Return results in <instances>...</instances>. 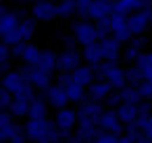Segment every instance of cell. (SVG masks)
I'll list each match as a JSON object with an SVG mask.
<instances>
[{"label":"cell","mask_w":152,"mask_h":143,"mask_svg":"<svg viewBox=\"0 0 152 143\" xmlns=\"http://www.w3.org/2000/svg\"><path fill=\"white\" fill-rule=\"evenodd\" d=\"M113 35L122 42V45H126V42H131L133 40V33L131 28H129V24H126V17H113Z\"/></svg>","instance_id":"603a6c76"},{"label":"cell","mask_w":152,"mask_h":143,"mask_svg":"<svg viewBox=\"0 0 152 143\" xmlns=\"http://www.w3.org/2000/svg\"><path fill=\"white\" fill-rule=\"evenodd\" d=\"M145 45H148V38L145 35H136L131 42L124 45V59L136 63V61L143 56V52H145Z\"/></svg>","instance_id":"44dd1931"},{"label":"cell","mask_w":152,"mask_h":143,"mask_svg":"<svg viewBox=\"0 0 152 143\" xmlns=\"http://www.w3.org/2000/svg\"><path fill=\"white\" fill-rule=\"evenodd\" d=\"M45 99H47V103L52 108H66L70 103V96H68V89H66V85H61V82H54L49 89L45 91Z\"/></svg>","instance_id":"5bb4252c"},{"label":"cell","mask_w":152,"mask_h":143,"mask_svg":"<svg viewBox=\"0 0 152 143\" xmlns=\"http://www.w3.org/2000/svg\"><path fill=\"white\" fill-rule=\"evenodd\" d=\"M54 125L61 134H73L80 125V115H77V110H73L70 106L66 108H58L56 115H54Z\"/></svg>","instance_id":"8992f818"},{"label":"cell","mask_w":152,"mask_h":143,"mask_svg":"<svg viewBox=\"0 0 152 143\" xmlns=\"http://www.w3.org/2000/svg\"><path fill=\"white\" fill-rule=\"evenodd\" d=\"M12 99H14V96H12L10 91L2 89V94H0V103H2V110H10V106H12Z\"/></svg>","instance_id":"e575fe53"},{"label":"cell","mask_w":152,"mask_h":143,"mask_svg":"<svg viewBox=\"0 0 152 143\" xmlns=\"http://www.w3.org/2000/svg\"><path fill=\"white\" fill-rule=\"evenodd\" d=\"M108 82H110V87H113L115 91L124 89L126 85H129V77H126V68H122L117 61H113L110 63V71H108V77H105Z\"/></svg>","instance_id":"d6986e66"},{"label":"cell","mask_w":152,"mask_h":143,"mask_svg":"<svg viewBox=\"0 0 152 143\" xmlns=\"http://www.w3.org/2000/svg\"><path fill=\"white\" fill-rule=\"evenodd\" d=\"M2 89H7L12 96H23V94H35V87L26 77L23 71H10L2 75Z\"/></svg>","instance_id":"3957f363"},{"label":"cell","mask_w":152,"mask_h":143,"mask_svg":"<svg viewBox=\"0 0 152 143\" xmlns=\"http://www.w3.org/2000/svg\"><path fill=\"white\" fill-rule=\"evenodd\" d=\"M117 94H119L122 103H143V96L138 91V85H126L124 89H119Z\"/></svg>","instance_id":"83f0119b"},{"label":"cell","mask_w":152,"mask_h":143,"mask_svg":"<svg viewBox=\"0 0 152 143\" xmlns=\"http://www.w3.org/2000/svg\"><path fill=\"white\" fill-rule=\"evenodd\" d=\"M40 54H42V49H40L35 42H21V45L12 47V56L21 59V63H28V66H35L38 63Z\"/></svg>","instance_id":"9c48e42d"},{"label":"cell","mask_w":152,"mask_h":143,"mask_svg":"<svg viewBox=\"0 0 152 143\" xmlns=\"http://www.w3.org/2000/svg\"><path fill=\"white\" fill-rule=\"evenodd\" d=\"M101 129L108 131V134H115V136H124V134H126V125L119 120V115H117L115 110H105V113H103Z\"/></svg>","instance_id":"9a60e30c"},{"label":"cell","mask_w":152,"mask_h":143,"mask_svg":"<svg viewBox=\"0 0 152 143\" xmlns=\"http://www.w3.org/2000/svg\"><path fill=\"white\" fill-rule=\"evenodd\" d=\"M82 56H84V63H89V66H96V63L105 61V59H103V49H101V42L84 45V47H82Z\"/></svg>","instance_id":"4316f807"},{"label":"cell","mask_w":152,"mask_h":143,"mask_svg":"<svg viewBox=\"0 0 152 143\" xmlns=\"http://www.w3.org/2000/svg\"><path fill=\"white\" fill-rule=\"evenodd\" d=\"M101 49H103V59H105V61H119V56L124 54L122 42H119L115 35L103 38V40H101Z\"/></svg>","instance_id":"ffe728a7"},{"label":"cell","mask_w":152,"mask_h":143,"mask_svg":"<svg viewBox=\"0 0 152 143\" xmlns=\"http://www.w3.org/2000/svg\"><path fill=\"white\" fill-rule=\"evenodd\" d=\"M126 24H129V28H131L133 38L136 35H145L148 31L152 28V12L145 7V10H138V12H133L126 17Z\"/></svg>","instance_id":"52a82bcc"},{"label":"cell","mask_w":152,"mask_h":143,"mask_svg":"<svg viewBox=\"0 0 152 143\" xmlns=\"http://www.w3.org/2000/svg\"><path fill=\"white\" fill-rule=\"evenodd\" d=\"M136 68H138L140 73L148 71V68H152V52H148V49H145V52H143V56L136 61Z\"/></svg>","instance_id":"1f68e13d"},{"label":"cell","mask_w":152,"mask_h":143,"mask_svg":"<svg viewBox=\"0 0 152 143\" xmlns=\"http://www.w3.org/2000/svg\"><path fill=\"white\" fill-rule=\"evenodd\" d=\"M75 2H77V10H87V7H89L94 0H75Z\"/></svg>","instance_id":"d590c367"},{"label":"cell","mask_w":152,"mask_h":143,"mask_svg":"<svg viewBox=\"0 0 152 143\" xmlns=\"http://www.w3.org/2000/svg\"><path fill=\"white\" fill-rule=\"evenodd\" d=\"M2 143H5V141H2Z\"/></svg>","instance_id":"ab89813d"},{"label":"cell","mask_w":152,"mask_h":143,"mask_svg":"<svg viewBox=\"0 0 152 143\" xmlns=\"http://www.w3.org/2000/svg\"><path fill=\"white\" fill-rule=\"evenodd\" d=\"M150 31H152V28H150Z\"/></svg>","instance_id":"60d3db41"},{"label":"cell","mask_w":152,"mask_h":143,"mask_svg":"<svg viewBox=\"0 0 152 143\" xmlns=\"http://www.w3.org/2000/svg\"><path fill=\"white\" fill-rule=\"evenodd\" d=\"M113 87H110V82L108 80H96L94 85L89 87V99H94V101H108L110 99V94H113Z\"/></svg>","instance_id":"484cf974"},{"label":"cell","mask_w":152,"mask_h":143,"mask_svg":"<svg viewBox=\"0 0 152 143\" xmlns=\"http://www.w3.org/2000/svg\"><path fill=\"white\" fill-rule=\"evenodd\" d=\"M73 35H75V40L82 45V47L103 40L98 24H96V21H89V19H80L77 24H73Z\"/></svg>","instance_id":"5b68a950"},{"label":"cell","mask_w":152,"mask_h":143,"mask_svg":"<svg viewBox=\"0 0 152 143\" xmlns=\"http://www.w3.org/2000/svg\"><path fill=\"white\" fill-rule=\"evenodd\" d=\"M115 14V7L113 2H105V0H94L89 7H87V12L82 14V19H89V21H103V19L113 17Z\"/></svg>","instance_id":"7c38bea8"},{"label":"cell","mask_w":152,"mask_h":143,"mask_svg":"<svg viewBox=\"0 0 152 143\" xmlns=\"http://www.w3.org/2000/svg\"><path fill=\"white\" fill-rule=\"evenodd\" d=\"M58 19H70L73 14H77V2L75 0H58Z\"/></svg>","instance_id":"f1b7e54d"},{"label":"cell","mask_w":152,"mask_h":143,"mask_svg":"<svg viewBox=\"0 0 152 143\" xmlns=\"http://www.w3.org/2000/svg\"><path fill=\"white\" fill-rule=\"evenodd\" d=\"M70 80L80 85V87H84V89H89L91 85L96 82V73H94V66H89V63H82L80 68L70 73Z\"/></svg>","instance_id":"2e32d148"},{"label":"cell","mask_w":152,"mask_h":143,"mask_svg":"<svg viewBox=\"0 0 152 143\" xmlns=\"http://www.w3.org/2000/svg\"><path fill=\"white\" fill-rule=\"evenodd\" d=\"M126 77H129V85H140V82H143V75H140V71L136 68V63L126 68Z\"/></svg>","instance_id":"d6a6232c"},{"label":"cell","mask_w":152,"mask_h":143,"mask_svg":"<svg viewBox=\"0 0 152 143\" xmlns=\"http://www.w3.org/2000/svg\"><path fill=\"white\" fill-rule=\"evenodd\" d=\"M103 113H105V108H103L101 101H94V99L82 101L80 108H77V115H80V125L77 127H101Z\"/></svg>","instance_id":"277c9868"},{"label":"cell","mask_w":152,"mask_h":143,"mask_svg":"<svg viewBox=\"0 0 152 143\" xmlns=\"http://www.w3.org/2000/svg\"><path fill=\"white\" fill-rule=\"evenodd\" d=\"M91 143H119V136L108 134V131H101V134H98V136H96Z\"/></svg>","instance_id":"836d02e7"},{"label":"cell","mask_w":152,"mask_h":143,"mask_svg":"<svg viewBox=\"0 0 152 143\" xmlns=\"http://www.w3.org/2000/svg\"><path fill=\"white\" fill-rule=\"evenodd\" d=\"M21 17H23V12L12 10L7 5H2V10H0V35H2V42L10 45V47L21 45L19 40H17V28H19Z\"/></svg>","instance_id":"7a4b0ae2"},{"label":"cell","mask_w":152,"mask_h":143,"mask_svg":"<svg viewBox=\"0 0 152 143\" xmlns=\"http://www.w3.org/2000/svg\"><path fill=\"white\" fill-rule=\"evenodd\" d=\"M138 129H140V131H143V136H145V139L152 143V115L143 117V120L138 122Z\"/></svg>","instance_id":"4dcf8cb0"},{"label":"cell","mask_w":152,"mask_h":143,"mask_svg":"<svg viewBox=\"0 0 152 143\" xmlns=\"http://www.w3.org/2000/svg\"><path fill=\"white\" fill-rule=\"evenodd\" d=\"M38 66L40 71H45V73H54L58 71V54L54 52V49H42V54H40V59H38Z\"/></svg>","instance_id":"d4e9b609"},{"label":"cell","mask_w":152,"mask_h":143,"mask_svg":"<svg viewBox=\"0 0 152 143\" xmlns=\"http://www.w3.org/2000/svg\"><path fill=\"white\" fill-rule=\"evenodd\" d=\"M84 56H82V49H75V47H68L58 54V71L63 73H73L75 68L82 66Z\"/></svg>","instance_id":"8fae6325"},{"label":"cell","mask_w":152,"mask_h":143,"mask_svg":"<svg viewBox=\"0 0 152 143\" xmlns=\"http://www.w3.org/2000/svg\"><path fill=\"white\" fill-rule=\"evenodd\" d=\"M47 99H42V96H35L33 99V103H31V117H47Z\"/></svg>","instance_id":"f546056e"},{"label":"cell","mask_w":152,"mask_h":143,"mask_svg":"<svg viewBox=\"0 0 152 143\" xmlns=\"http://www.w3.org/2000/svg\"><path fill=\"white\" fill-rule=\"evenodd\" d=\"M26 134L33 143H58L61 141V131L56 129L54 120L49 117H28L26 120Z\"/></svg>","instance_id":"6da1fadb"},{"label":"cell","mask_w":152,"mask_h":143,"mask_svg":"<svg viewBox=\"0 0 152 143\" xmlns=\"http://www.w3.org/2000/svg\"><path fill=\"white\" fill-rule=\"evenodd\" d=\"M35 28H38V21L33 17H21L19 21V28H17V40L19 42H31L33 40V35H35Z\"/></svg>","instance_id":"cb8c5ba5"},{"label":"cell","mask_w":152,"mask_h":143,"mask_svg":"<svg viewBox=\"0 0 152 143\" xmlns=\"http://www.w3.org/2000/svg\"><path fill=\"white\" fill-rule=\"evenodd\" d=\"M14 2H33V0H14Z\"/></svg>","instance_id":"74e56055"},{"label":"cell","mask_w":152,"mask_h":143,"mask_svg":"<svg viewBox=\"0 0 152 143\" xmlns=\"http://www.w3.org/2000/svg\"><path fill=\"white\" fill-rule=\"evenodd\" d=\"M115 113L119 115V120L126 127H138V122L143 120L140 103H119V106L115 108Z\"/></svg>","instance_id":"4fadbf2b"},{"label":"cell","mask_w":152,"mask_h":143,"mask_svg":"<svg viewBox=\"0 0 152 143\" xmlns=\"http://www.w3.org/2000/svg\"><path fill=\"white\" fill-rule=\"evenodd\" d=\"M31 17L35 19L38 24H49V21L58 19L56 2H33L31 5Z\"/></svg>","instance_id":"30bf717a"},{"label":"cell","mask_w":152,"mask_h":143,"mask_svg":"<svg viewBox=\"0 0 152 143\" xmlns=\"http://www.w3.org/2000/svg\"><path fill=\"white\" fill-rule=\"evenodd\" d=\"M19 129L21 127L17 125V117L10 110H2V115H0V136H2V141H10Z\"/></svg>","instance_id":"7402d4cb"},{"label":"cell","mask_w":152,"mask_h":143,"mask_svg":"<svg viewBox=\"0 0 152 143\" xmlns=\"http://www.w3.org/2000/svg\"><path fill=\"white\" fill-rule=\"evenodd\" d=\"M35 94H23V96H14L12 99V106H10V113L19 120V117H31V103H33Z\"/></svg>","instance_id":"ac0fdd59"},{"label":"cell","mask_w":152,"mask_h":143,"mask_svg":"<svg viewBox=\"0 0 152 143\" xmlns=\"http://www.w3.org/2000/svg\"><path fill=\"white\" fill-rule=\"evenodd\" d=\"M148 10H150V12H152V0H150V5H148Z\"/></svg>","instance_id":"f35d334b"},{"label":"cell","mask_w":152,"mask_h":143,"mask_svg":"<svg viewBox=\"0 0 152 143\" xmlns=\"http://www.w3.org/2000/svg\"><path fill=\"white\" fill-rule=\"evenodd\" d=\"M150 5V0H115L113 7H115V14L117 17H129L138 10H145Z\"/></svg>","instance_id":"e0dca14e"},{"label":"cell","mask_w":152,"mask_h":143,"mask_svg":"<svg viewBox=\"0 0 152 143\" xmlns=\"http://www.w3.org/2000/svg\"><path fill=\"white\" fill-rule=\"evenodd\" d=\"M19 71L26 73V77L31 80V85L35 87V89L40 91H47L54 82H52V73H45V71H40L38 66H28V63H21V68Z\"/></svg>","instance_id":"ba28073f"},{"label":"cell","mask_w":152,"mask_h":143,"mask_svg":"<svg viewBox=\"0 0 152 143\" xmlns=\"http://www.w3.org/2000/svg\"><path fill=\"white\" fill-rule=\"evenodd\" d=\"M33 2H58V0H33Z\"/></svg>","instance_id":"8d00e7d4"}]
</instances>
